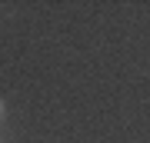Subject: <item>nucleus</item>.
Wrapping results in <instances>:
<instances>
[{"mask_svg":"<svg viewBox=\"0 0 150 143\" xmlns=\"http://www.w3.org/2000/svg\"><path fill=\"white\" fill-rule=\"evenodd\" d=\"M0 117H4V100H0Z\"/></svg>","mask_w":150,"mask_h":143,"instance_id":"1","label":"nucleus"}]
</instances>
